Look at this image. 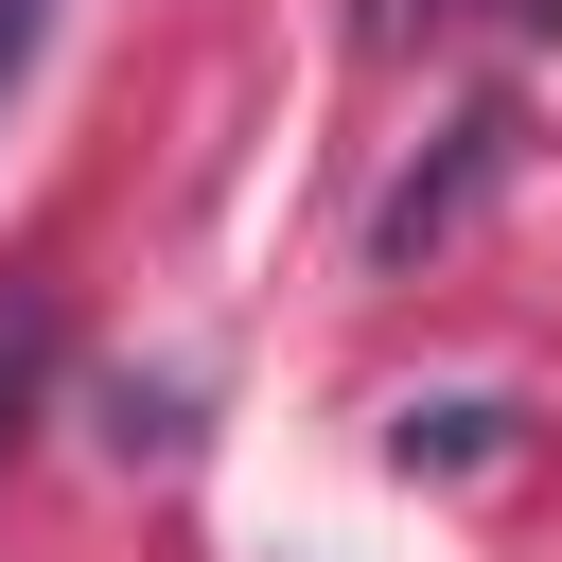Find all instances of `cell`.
<instances>
[{
    "mask_svg": "<svg viewBox=\"0 0 562 562\" xmlns=\"http://www.w3.org/2000/svg\"><path fill=\"white\" fill-rule=\"evenodd\" d=\"M492 439H509V404H404V439H386V457H404V474H474Z\"/></svg>",
    "mask_w": 562,
    "mask_h": 562,
    "instance_id": "cell-3",
    "label": "cell"
},
{
    "mask_svg": "<svg viewBox=\"0 0 562 562\" xmlns=\"http://www.w3.org/2000/svg\"><path fill=\"white\" fill-rule=\"evenodd\" d=\"M509 158H527V123H509V105H457V140H439V158H422V176L369 211V263H422V246H457V228L492 211V176H509Z\"/></svg>",
    "mask_w": 562,
    "mask_h": 562,
    "instance_id": "cell-1",
    "label": "cell"
},
{
    "mask_svg": "<svg viewBox=\"0 0 562 562\" xmlns=\"http://www.w3.org/2000/svg\"><path fill=\"white\" fill-rule=\"evenodd\" d=\"M53 404V281H0V439Z\"/></svg>",
    "mask_w": 562,
    "mask_h": 562,
    "instance_id": "cell-2",
    "label": "cell"
},
{
    "mask_svg": "<svg viewBox=\"0 0 562 562\" xmlns=\"http://www.w3.org/2000/svg\"><path fill=\"white\" fill-rule=\"evenodd\" d=\"M35 18H53V0H0V88L35 70Z\"/></svg>",
    "mask_w": 562,
    "mask_h": 562,
    "instance_id": "cell-4",
    "label": "cell"
}]
</instances>
